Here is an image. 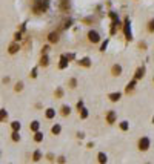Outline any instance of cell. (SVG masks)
Here are the masks:
<instances>
[{
	"mask_svg": "<svg viewBox=\"0 0 154 164\" xmlns=\"http://www.w3.org/2000/svg\"><path fill=\"white\" fill-rule=\"evenodd\" d=\"M56 161H57L59 164H65V163H66V157H65V155H60V157L56 158Z\"/></svg>",
	"mask_w": 154,
	"mask_h": 164,
	"instance_id": "37",
	"label": "cell"
},
{
	"mask_svg": "<svg viewBox=\"0 0 154 164\" xmlns=\"http://www.w3.org/2000/svg\"><path fill=\"white\" fill-rule=\"evenodd\" d=\"M108 98H110V101L117 103L122 98V92H111V94H108Z\"/></svg>",
	"mask_w": 154,
	"mask_h": 164,
	"instance_id": "14",
	"label": "cell"
},
{
	"mask_svg": "<svg viewBox=\"0 0 154 164\" xmlns=\"http://www.w3.org/2000/svg\"><path fill=\"white\" fill-rule=\"evenodd\" d=\"M54 97H56V100H60V98H63V87H57L56 89V92H54Z\"/></svg>",
	"mask_w": 154,
	"mask_h": 164,
	"instance_id": "26",
	"label": "cell"
},
{
	"mask_svg": "<svg viewBox=\"0 0 154 164\" xmlns=\"http://www.w3.org/2000/svg\"><path fill=\"white\" fill-rule=\"evenodd\" d=\"M153 81H154V77H153Z\"/></svg>",
	"mask_w": 154,
	"mask_h": 164,
	"instance_id": "50",
	"label": "cell"
},
{
	"mask_svg": "<svg viewBox=\"0 0 154 164\" xmlns=\"http://www.w3.org/2000/svg\"><path fill=\"white\" fill-rule=\"evenodd\" d=\"M77 65L82 66V68H89V66L93 65V61H91V58H89V57H82L80 60H77Z\"/></svg>",
	"mask_w": 154,
	"mask_h": 164,
	"instance_id": "9",
	"label": "cell"
},
{
	"mask_svg": "<svg viewBox=\"0 0 154 164\" xmlns=\"http://www.w3.org/2000/svg\"><path fill=\"white\" fill-rule=\"evenodd\" d=\"M2 81H3V83H10L11 78H10V77H3V80H2Z\"/></svg>",
	"mask_w": 154,
	"mask_h": 164,
	"instance_id": "46",
	"label": "cell"
},
{
	"mask_svg": "<svg viewBox=\"0 0 154 164\" xmlns=\"http://www.w3.org/2000/svg\"><path fill=\"white\" fill-rule=\"evenodd\" d=\"M11 140H13L14 143H19V141H20V133H19V132H15V130H13V133H11Z\"/></svg>",
	"mask_w": 154,
	"mask_h": 164,
	"instance_id": "29",
	"label": "cell"
},
{
	"mask_svg": "<svg viewBox=\"0 0 154 164\" xmlns=\"http://www.w3.org/2000/svg\"><path fill=\"white\" fill-rule=\"evenodd\" d=\"M56 109L54 107H48L46 111H45V118H46V120H52V118H56Z\"/></svg>",
	"mask_w": 154,
	"mask_h": 164,
	"instance_id": "12",
	"label": "cell"
},
{
	"mask_svg": "<svg viewBox=\"0 0 154 164\" xmlns=\"http://www.w3.org/2000/svg\"><path fill=\"white\" fill-rule=\"evenodd\" d=\"M76 136H77L79 140H83V138H85V133H83V132H77V135H76Z\"/></svg>",
	"mask_w": 154,
	"mask_h": 164,
	"instance_id": "44",
	"label": "cell"
},
{
	"mask_svg": "<svg viewBox=\"0 0 154 164\" xmlns=\"http://www.w3.org/2000/svg\"><path fill=\"white\" fill-rule=\"evenodd\" d=\"M139 48L145 51V49H147V42H140V43H139Z\"/></svg>",
	"mask_w": 154,
	"mask_h": 164,
	"instance_id": "43",
	"label": "cell"
},
{
	"mask_svg": "<svg viewBox=\"0 0 154 164\" xmlns=\"http://www.w3.org/2000/svg\"><path fill=\"white\" fill-rule=\"evenodd\" d=\"M71 25H72V19L65 20V22H63V29H68V28H71Z\"/></svg>",
	"mask_w": 154,
	"mask_h": 164,
	"instance_id": "36",
	"label": "cell"
},
{
	"mask_svg": "<svg viewBox=\"0 0 154 164\" xmlns=\"http://www.w3.org/2000/svg\"><path fill=\"white\" fill-rule=\"evenodd\" d=\"M65 55H66V58H68L69 61L76 58V54H74V52H69V54H65Z\"/></svg>",
	"mask_w": 154,
	"mask_h": 164,
	"instance_id": "40",
	"label": "cell"
},
{
	"mask_svg": "<svg viewBox=\"0 0 154 164\" xmlns=\"http://www.w3.org/2000/svg\"><path fill=\"white\" fill-rule=\"evenodd\" d=\"M85 104H83V100H79L77 101V104H76V107H77V111H80V109H82Z\"/></svg>",
	"mask_w": 154,
	"mask_h": 164,
	"instance_id": "41",
	"label": "cell"
},
{
	"mask_svg": "<svg viewBox=\"0 0 154 164\" xmlns=\"http://www.w3.org/2000/svg\"><path fill=\"white\" fill-rule=\"evenodd\" d=\"M46 39H48V42H49V43H52V44H54V43H59V42H60V35H59V32L52 31V32H49V34H48V37H46Z\"/></svg>",
	"mask_w": 154,
	"mask_h": 164,
	"instance_id": "8",
	"label": "cell"
},
{
	"mask_svg": "<svg viewBox=\"0 0 154 164\" xmlns=\"http://www.w3.org/2000/svg\"><path fill=\"white\" fill-rule=\"evenodd\" d=\"M39 66H43V68L49 66V57H48V54H42V57L39 60Z\"/></svg>",
	"mask_w": 154,
	"mask_h": 164,
	"instance_id": "13",
	"label": "cell"
},
{
	"mask_svg": "<svg viewBox=\"0 0 154 164\" xmlns=\"http://www.w3.org/2000/svg\"><path fill=\"white\" fill-rule=\"evenodd\" d=\"M86 37H88V42L93 43V44H97V43L102 42V35L97 29H89L88 34H86Z\"/></svg>",
	"mask_w": 154,
	"mask_h": 164,
	"instance_id": "2",
	"label": "cell"
},
{
	"mask_svg": "<svg viewBox=\"0 0 154 164\" xmlns=\"http://www.w3.org/2000/svg\"><path fill=\"white\" fill-rule=\"evenodd\" d=\"M147 29H148V32H150V34H154V19H150Z\"/></svg>",
	"mask_w": 154,
	"mask_h": 164,
	"instance_id": "31",
	"label": "cell"
},
{
	"mask_svg": "<svg viewBox=\"0 0 154 164\" xmlns=\"http://www.w3.org/2000/svg\"><path fill=\"white\" fill-rule=\"evenodd\" d=\"M150 147H151V140L148 138V136H142V138H139V141H137V149H139L140 152H147Z\"/></svg>",
	"mask_w": 154,
	"mask_h": 164,
	"instance_id": "3",
	"label": "cell"
},
{
	"mask_svg": "<svg viewBox=\"0 0 154 164\" xmlns=\"http://www.w3.org/2000/svg\"><path fill=\"white\" fill-rule=\"evenodd\" d=\"M34 141L35 143H42L43 141V132H40V130L34 132Z\"/></svg>",
	"mask_w": 154,
	"mask_h": 164,
	"instance_id": "23",
	"label": "cell"
},
{
	"mask_svg": "<svg viewBox=\"0 0 154 164\" xmlns=\"http://www.w3.org/2000/svg\"><path fill=\"white\" fill-rule=\"evenodd\" d=\"M82 23H85V25H91V23H94V17H93V15L85 17V19H82Z\"/></svg>",
	"mask_w": 154,
	"mask_h": 164,
	"instance_id": "33",
	"label": "cell"
},
{
	"mask_svg": "<svg viewBox=\"0 0 154 164\" xmlns=\"http://www.w3.org/2000/svg\"><path fill=\"white\" fill-rule=\"evenodd\" d=\"M79 115H80V118H82V120H86V118H88V115H89V112H88V109L83 106L82 109H80V111H79Z\"/></svg>",
	"mask_w": 154,
	"mask_h": 164,
	"instance_id": "22",
	"label": "cell"
},
{
	"mask_svg": "<svg viewBox=\"0 0 154 164\" xmlns=\"http://www.w3.org/2000/svg\"><path fill=\"white\" fill-rule=\"evenodd\" d=\"M119 127H120V130L126 132V130H130V123H128V121H120V123H119Z\"/></svg>",
	"mask_w": 154,
	"mask_h": 164,
	"instance_id": "27",
	"label": "cell"
},
{
	"mask_svg": "<svg viewBox=\"0 0 154 164\" xmlns=\"http://www.w3.org/2000/svg\"><path fill=\"white\" fill-rule=\"evenodd\" d=\"M71 114V107L68 106V104H62V107H60V115L62 117H68Z\"/></svg>",
	"mask_w": 154,
	"mask_h": 164,
	"instance_id": "18",
	"label": "cell"
},
{
	"mask_svg": "<svg viewBox=\"0 0 154 164\" xmlns=\"http://www.w3.org/2000/svg\"><path fill=\"white\" fill-rule=\"evenodd\" d=\"M153 123H154V117H153Z\"/></svg>",
	"mask_w": 154,
	"mask_h": 164,
	"instance_id": "48",
	"label": "cell"
},
{
	"mask_svg": "<svg viewBox=\"0 0 154 164\" xmlns=\"http://www.w3.org/2000/svg\"><path fill=\"white\" fill-rule=\"evenodd\" d=\"M60 132H62V126H60L59 123L52 124V127H51V133H52V135H60Z\"/></svg>",
	"mask_w": 154,
	"mask_h": 164,
	"instance_id": "20",
	"label": "cell"
},
{
	"mask_svg": "<svg viewBox=\"0 0 154 164\" xmlns=\"http://www.w3.org/2000/svg\"><path fill=\"white\" fill-rule=\"evenodd\" d=\"M11 129L15 130V132H20V129H22V123H20V121H17V120L11 121Z\"/></svg>",
	"mask_w": 154,
	"mask_h": 164,
	"instance_id": "21",
	"label": "cell"
},
{
	"mask_svg": "<svg viewBox=\"0 0 154 164\" xmlns=\"http://www.w3.org/2000/svg\"><path fill=\"white\" fill-rule=\"evenodd\" d=\"M8 118V112H6V109H0V123H3L5 120Z\"/></svg>",
	"mask_w": 154,
	"mask_h": 164,
	"instance_id": "30",
	"label": "cell"
},
{
	"mask_svg": "<svg viewBox=\"0 0 154 164\" xmlns=\"http://www.w3.org/2000/svg\"><path fill=\"white\" fill-rule=\"evenodd\" d=\"M122 72H123V68H122V65H119V63H114V65L111 66V74L114 77L122 75Z\"/></svg>",
	"mask_w": 154,
	"mask_h": 164,
	"instance_id": "7",
	"label": "cell"
},
{
	"mask_svg": "<svg viewBox=\"0 0 154 164\" xmlns=\"http://www.w3.org/2000/svg\"><path fill=\"white\" fill-rule=\"evenodd\" d=\"M23 81H19V83H15V86H14V90H15V92H22V90H23Z\"/></svg>",
	"mask_w": 154,
	"mask_h": 164,
	"instance_id": "32",
	"label": "cell"
},
{
	"mask_svg": "<svg viewBox=\"0 0 154 164\" xmlns=\"http://www.w3.org/2000/svg\"><path fill=\"white\" fill-rule=\"evenodd\" d=\"M147 164H151V163H147Z\"/></svg>",
	"mask_w": 154,
	"mask_h": 164,
	"instance_id": "49",
	"label": "cell"
},
{
	"mask_svg": "<svg viewBox=\"0 0 154 164\" xmlns=\"http://www.w3.org/2000/svg\"><path fill=\"white\" fill-rule=\"evenodd\" d=\"M122 29H123V34H125L126 42H131V40H133V29H131V20H130V17H125V19H123V22H122Z\"/></svg>",
	"mask_w": 154,
	"mask_h": 164,
	"instance_id": "1",
	"label": "cell"
},
{
	"mask_svg": "<svg viewBox=\"0 0 154 164\" xmlns=\"http://www.w3.org/2000/svg\"><path fill=\"white\" fill-rule=\"evenodd\" d=\"M77 83H79V81H77L76 77H72V78L68 80V86H69V89H76V87H77Z\"/></svg>",
	"mask_w": 154,
	"mask_h": 164,
	"instance_id": "24",
	"label": "cell"
},
{
	"mask_svg": "<svg viewBox=\"0 0 154 164\" xmlns=\"http://www.w3.org/2000/svg\"><path fill=\"white\" fill-rule=\"evenodd\" d=\"M145 71H147V69H145V66H139L137 69H136V74H134V80H140V78H143L145 77Z\"/></svg>",
	"mask_w": 154,
	"mask_h": 164,
	"instance_id": "11",
	"label": "cell"
},
{
	"mask_svg": "<svg viewBox=\"0 0 154 164\" xmlns=\"http://www.w3.org/2000/svg\"><path fill=\"white\" fill-rule=\"evenodd\" d=\"M108 43H110V39H106L105 42H102L100 49H99V51H100V52H105V51H106V48H108Z\"/></svg>",
	"mask_w": 154,
	"mask_h": 164,
	"instance_id": "34",
	"label": "cell"
},
{
	"mask_svg": "<svg viewBox=\"0 0 154 164\" xmlns=\"http://www.w3.org/2000/svg\"><path fill=\"white\" fill-rule=\"evenodd\" d=\"M108 17H110L111 20H119V12H116V11H108Z\"/></svg>",
	"mask_w": 154,
	"mask_h": 164,
	"instance_id": "28",
	"label": "cell"
},
{
	"mask_svg": "<svg viewBox=\"0 0 154 164\" xmlns=\"http://www.w3.org/2000/svg\"><path fill=\"white\" fill-rule=\"evenodd\" d=\"M60 8H62V11H68L69 9V0H60Z\"/></svg>",
	"mask_w": 154,
	"mask_h": 164,
	"instance_id": "25",
	"label": "cell"
},
{
	"mask_svg": "<svg viewBox=\"0 0 154 164\" xmlns=\"http://www.w3.org/2000/svg\"><path fill=\"white\" fill-rule=\"evenodd\" d=\"M23 37H22V32L20 31H17L15 34H14V42H20Z\"/></svg>",
	"mask_w": 154,
	"mask_h": 164,
	"instance_id": "38",
	"label": "cell"
},
{
	"mask_svg": "<svg viewBox=\"0 0 154 164\" xmlns=\"http://www.w3.org/2000/svg\"><path fill=\"white\" fill-rule=\"evenodd\" d=\"M22 49V46H20V43L19 42H13L10 46H8V54H11V55H14V54H17Z\"/></svg>",
	"mask_w": 154,
	"mask_h": 164,
	"instance_id": "6",
	"label": "cell"
},
{
	"mask_svg": "<svg viewBox=\"0 0 154 164\" xmlns=\"http://www.w3.org/2000/svg\"><path fill=\"white\" fill-rule=\"evenodd\" d=\"M48 52H49V44H45L42 48V54H48Z\"/></svg>",
	"mask_w": 154,
	"mask_h": 164,
	"instance_id": "42",
	"label": "cell"
},
{
	"mask_svg": "<svg viewBox=\"0 0 154 164\" xmlns=\"http://www.w3.org/2000/svg\"><path fill=\"white\" fill-rule=\"evenodd\" d=\"M37 72H39V68H37V66H34V68L31 69V74H29L31 78H37Z\"/></svg>",
	"mask_w": 154,
	"mask_h": 164,
	"instance_id": "35",
	"label": "cell"
},
{
	"mask_svg": "<svg viewBox=\"0 0 154 164\" xmlns=\"http://www.w3.org/2000/svg\"><path fill=\"white\" fill-rule=\"evenodd\" d=\"M19 31H20L22 34H23V32L26 31V23H22V25H20V29H19Z\"/></svg>",
	"mask_w": 154,
	"mask_h": 164,
	"instance_id": "45",
	"label": "cell"
},
{
	"mask_svg": "<svg viewBox=\"0 0 154 164\" xmlns=\"http://www.w3.org/2000/svg\"><path fill=\"white\" fill-rule=\"evenodd\" d=\"M136 85H137V80H134V78H133V80L130 81V83L126 85V87H125V92H126V94L133 92V90L136 89Z\"/></svg>",
	"mask_w": 154,
	"mask_h": 164,
	"instance_id": "16",
	"label": "cell"
},
{
	"mask_svg": "<svg viewBox=\"0 0 154 164\" xmlns=\"http://www.w3.org/2000/svg\"><path fill=\"white\" fill-rule=\"evenodd\" d=\"M68 65H69V60L66 58V55H65V54H62V55H60V61H59V69H66L68 68Z\"/></svg>",
	"mask_w": 154,
	"mask_h": 164,
	"instance_id": "10",
	"label": "cell"
},
{
	"mask_svg": "<svg viewBox=\"0 0 154 164\" xmlns=\"http://www.w3.org/2000/svg\"><path fill=\"white\" fill-rule=\"evenodd\" d=\"M86 147H88V149H93V147H94V143H88Z\"/></svg>",
	"mask_w": 154,
	"mask_h": 164,
	"instance_id": "47",
	"label": "cell"
},
{
	"mask_svg": "<svg viewBox=\"0 0 154 164\" xmlns=\"http://www.w3.org/2000/svg\"><path fill=\"white\" fill-rule=\"evenodd\" d=\"M0 155H2V152H0Z\"/></svg>",
	"mask_w": 154,
	"mask_h": 164,
	"instance_id": "51",
	"label": "cell"
},
{
	"mask_svg": "<svg viewBox=\"0 0 154 164\" xmlns=\"http://www.w3.org/2000/svg\"><path fill=\"white\" fill-rule=\"evenodd\" d=\"M46 160H48L49 163H54V161H56V155H54V153H48V155H46Z\"/></svg>",
	"mask_w": 154,
	"mask_h": 164,
	"instance_id": "39",
	"label": "cell"
},
{
	"mask_svg": "<svg viewBox=\"0 0 154 164\" xmlns=\"http://www.w3.org/2000/svg\"><path fill=\"white\" fill-rule=\"evenodd\" d=\"M97 161H99V164H106V163H108L106 153H105V152H99V153H97Z\"/></svg>",
	"mask_w": 154,
	"mask_h": 164,
	"instance_id": "17",
	"label": "cell"
},
{
	"mask_svg": "<svg viewBox=\"0 0 154 164\" xmlns=\"http://www.w3.org/2000/svg\"><path fill=\"white\" fill-rule=\"evenodd\" d=\"M105 120L108 124H114L117 121V112L116 111H108L106 115H105Z\"/></svg>",
	"mask_w": 154,
	"mask_h": 164,
	"instance_id": "5",
	"label": "cell"
},
{
	"mask_svg": "<svg viewBox=\"0 0 154 164\" xmlns=\"http://www.w3.org/2000/svg\"><path fill=\"white\" fill-rule=\"evenodd\" d=\"M119 29H122V22H120V19H119V20H111L110 34H111V35H116Z\"/></svg>",
	"mask_w": 154,
	"mask_h": 164,
	"instance_id": "4",
	"label": "cell"
},
{
	"mask_svg": "<svg viewBox=\"0 0 154 164\" xmlns=\"http://www.w3.org/2000/svg\"><path fill=\"white\" fill-rule=\"evenodd\" d=\"M29 129H31V132H37V130H40V123H39L37 120L31 121V123H29Z\"/></svg>",
	"mask_w": 154,
	"mask_h": 164,
	"instance_id": "19",
	"label": "cell"
},
{
	"mask_svg": "<svg viewBox=\"0 0 154 164\" xmlns=\"http://www.w3.org/2000/svg\"><path fill=\"white\" fill-rule=\"evenodd\" d=\"M42 158H43L42 150H40V149H35V150L32 152V161H34V163H39Z\"/></svg>",
	"mask_w": 154,
	"mask_h": 164,
	"instance_id": "15",
	"label": "cell"
}]
</instances>
